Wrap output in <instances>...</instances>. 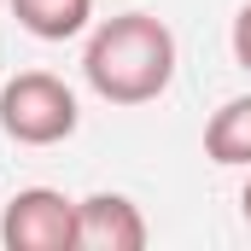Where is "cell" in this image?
<instances>
[{"instance_id": "6da1fadb", "label": "cell", "mask_w": 251, "mask_h": 251, "mask_svg": "<svg viewBox=\"0 0 251 251\" xmlns=\"http://www.w3.org/2000/svg\"><path fill=\"white\" fill-rule=\"evenodd\" d=\"M82 76L105 105H152L176 82V35L152 12H117L88 35Z\"/></svg>"}, {"instance_id": "7a4b0ae2", "label": "cell", "mask_w": 251, "mask_h": 251, "mask_svg": "<svg viewBox=\"0 0 251 251\" xmlns=\"http://www.w3.org/2000/svg\"><path fill=\"white\" fill-rule=\"evenodd\" d=\"M76 123H82L76 94L53 70H24L0 88V128L18 146H59L76 134Z\"/></svg>"}, {"instance_id": "3957f363", "label": "cell", "mask_w": 251, "mask_h": 251, "mask_svg": "<svg viewBox=\"0 0 251 251\" xmlns=\"http://www.w3.org/2000/svg\"><path fill=\"white\" fill-rule=\"evenodd\" d=\"M6 251H76V199L53 187H24L0 216Z\"/></svg>"}, {"instance_id": "277c9868", "label": "cell", "mask_w": 251, "mask_h": 251, "mask_svg": "<svg viewBox=\"0 0 251 251\" xmlns=\"http://www.w3.org/2000/svg\"><path fill=\"white\" fill-rule=\"evenodd\" d=\"M146 216L123 193H88L76 199V251H140Z\"/></svg>"}, {"instance_id": "5b68a950", "label": "cell", "mask_w": 251, "mask_h": 251, "mask_svg": "<svg viewBox=\"0 0 251 251\" xmlns=\"http://www.w3.org/2000/svg\"><path fill=\"white\" fill-rule=\"evenodd\" d=\"M204 158L222 170H251V94L228 100L204 123Z\"/></svg>"}, {"instance_id": "8992f818", "label": "cell", "mask_w": 251, "mask_h": 251, "mask_svg": "<svg viewBox=\"0 0 251 251\" xmlns=\"http://www.w3.org/2000/svg\"><path fill=\"white\" fill-rule=\"evenodd\" d=\"M6 6L35 41H70L94 18V0H6Z\"/></svg>"}, {"instance_id": "52a82bcc", "label": "cell", "mask_w": 251, "mask_h": 251, "mask_svg": "<svg viewBox=\"0 0 251 251\" xmlns=\"http://www.w3.org/2000/svg\"><path fill=\"white\" fill-rule=\"evenodd\" d=\"M228 41H234V64L251 76V0L240 6V18H234V35H228Z\"/></svg>"}, {"instance_id": "ba28073f", "label": "cell", "mask_w": 251, "mask_h": 251, "mask_svg": "<svg viewBox=\"0 0 251 251\" xmlns=\"http://www.w3.org/2000/svg\"><path fill=\"white\" fill-rule=\"evenodd\" d=\"M240 210H246V228H251V176H246V187H240Z\"/></svg>"}, {"instance_id": "9c48e42d", "label": "cell", "mask_w": 251, "mask_h": 251, "mask_svg": "<svg viewBox=\"0 0 251 251\" xmlns=\"http://www.w3.org/2000/svg\"><path fill=\"white\" fill-rule=\"evenodd\" d=\"M0 6H6V0H0Z\"/></svg>"}]
</instances>
